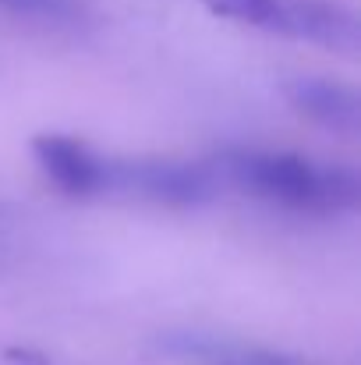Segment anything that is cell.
Returning a JSON list of instances; mask_svg holds the SVG:
<instances>
[{
  "label": "cell",
  "mask_w": 361,
  "mask_h": 365,
  "mask_svg": "<svg viewBox=\"0 0 361 365\" xmlns=\"http://www.w3.org/2000/svg\"><path fill=\"white\" fill-rule=\"evenodd\" d=\"M224 188H238L258 202L308 213V217H340L355 213L361 202V178L355 167L319 163L298 153L273 149H224L216 160Z\"/></svg>",
  "instance_id": "cell-1"
},
{
  "label": "cell",
  "mask_w": 361,
  "mask_h": 365,
  "mask_svg": "<svg viewBox=\"0 0 361 365\" xmlns=\"http://www.w3.org/2000/svg\"><path fill=\"white\" fill-rule=\"evenodd\" d=\"M220 188L224 181L213 160H117L100 153L93 199L192 210L213 202Z\"/></svg>",
  "instance_id": "cell-2"
},
{
  "label": "cell",
  "mask_w": 361,
  "mask_h": 365,
  "mask_svg": "<svg viewBox=\"0 0 361 365\" xmlns=\"http://www.w3.org/2000/svg\"><path fill=\"white\" fill-rule=\"evenodd\" d=\"M216 18H231L273 36L301 39L344 57H355L361 46L358 14L340 0H199Z\"/></svg>",
  "instance_id": "cell-3"
},
{
  "label": "cell",
  "mask_w": 361,
  "mask_h": 365,
  "mask_svg": "<svg viewBox=\"0 0 361 365\" xmlns=\"http://www.w3.org/2000/svg\"><path fill=\"white\" fill-rule=\"evenodd\" d=\"M283 96L287 103L315 121L319 128H330L337 135H358L361 131V93L347 82H337V78H291L283 86Z\"/></svg>",
  "instance_id": "cell-4"
},
{
  "label": "cell",
  "mask_w": 361,
  "mask_h": 365,
  "mask_svg": "<svg viewBox=\"0 0 361 365\" xmlns=\"http://www.w3.org/2000/svg\"><path fill=\"white\" fill-rule=\"evenodd\" d=\"M32 156H36L39 170L50 178L53 188H61L71 199H93L100 153L89 142L71 138V135H36Z\"/></svg>",
  "instance_id": "cell-5"
},
{
  "label": "cell",
  "mask_w": 361,
  "mask_h": 365,
  "mask_svg": "<svg viewBox=\"0 0 361 365\" xmlns=\"http://www.w3.org/2000/svg\"><path fill=\"white\" fill-rule=\"evenodd\" d=\"M163 348L195 365H319L301 355L255 348V344H231V341H216V337H202V334H177Z\"/></svg>",
  "instance_id": "cell-6"
},
{
  "label": "cell",
  "mask_w": 361,
  "mask_h": 365,
  "mask_svg": "<svg viewBox=\"0 0 361 365\" xmlns=\"http://www.w3.org/2000/svg\"><path fill=\"white\" fill-rule=\"evenodd\" d=\"M0 11L43 25H75L85 14L82 0H0Z\"/></svg>",
  "instance_id": "cell-7"
}]
</instances>
